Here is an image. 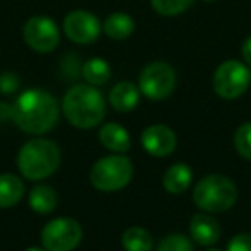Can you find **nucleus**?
<instances>
[{
	"instance_id": "21",
	"label": "nucleus",
	"mask_w": 251,
	"mask_h": 251,
	"mask_svg": "<svg viewBox=\"0 0 251 251\" xmlns=\"http://www.w3.org/2000/svg\"><path fill=\"white\" fill-rule=\"evenodd\" d=\"M151 7L157 14L160 16H167V18H172V16H179L182 12H186L189 7H191L193 0H150Z\"/></svg>"
},
{
	"instance_id": "18",
	"label": "nucleus",
	"mask_w": 251,
	"mask_h": 251,
	"mask_svg": "<svg viewBox=\"0 0 251 251\" xmlns=\"http://www.w3.org/2000/svg\"><path fill=\"white\" fill-rule=\"evenodd\" d=\"M101 29L105 31V35L112 40H126L129 38L134 31V21L129 14H126V12H114L110 14L107 19H105L103 26Z\"/></svg>"
},
{
	"instance_id": "7",
	"label": "nucleus",
	"mask_w": 251,
	"mask_h": 251,
	"mask_svg": "<svg viewBox=\"0 0 251 251\" xmlns=\"http://www.w3.org/2000/svg\"><path fill=\"white\" fill-rule=\"evenodd\" d=\"M176 84H177V76L174 67L162 60H155L143 67L138 88L148 100L160 101L174 91Z\"/></svg>"
},
{
	"instance_id": "27",
	"label": "nucleus",
	"mask_w": 251,
	"mask_h": 251,
	"mask_svg": "<svg viewBox=\"0 0 251 251\" xmlns=\"http://www.w3.org/2000/svg\"><path fill=\"white\" fill-rule=\"evenodd\" d=\"M25 251H47L45 248H40V246H31V248H28V250H25Z\"/></svg>"
},
{
	"instance_id": "23",
	"label": "nucleus",
	"mask_w": 251,
	"mask_h": 251,
	"mask_svg": "<svg viewBox=\"0 0 251 251\" xmlns=\"http://www.w3.org/2000/svg\"><path fill=\"white\" fill-rule=\"evenodd\" d=\"M236 151L246 160H251V122H244L234 133Z\"/></svg>"
},
{
	"instance_id": "8",
	"label": "nucleus",
	"mask_w": 251,
	"mask_h": 251,
	"mask_svg": "<svg viewBox=\"0 0 251 251\" xmlns=\"http://www.w3.org/2000/svg\"><path fill=\"white\" fill-rule=\"evenodd\" d=\"M83 239V227L71 217H59L42 229V244L47 251H74Z\"/></svg>"
},
{
	"instance_id": "19",
	"label": "nucleus",
	"mask_w": 251,
	"mask_h": 251,
	"mask_svg": "<svg viewBox=\"0 0 251 251\" xmlns=\"http://www.w3.org/2000/svg\"><path fill=\"white\" fill-rule=\"evenodd\" d=\"M122 248L126 251H151L153 250V237L147 229L133 226L126 229L122 234Z\"/></svg>"
},
{
	"instance_id": "17",
	"label": "nucleus",
	"mask_w": 251,
	"mask_h": 251,
	"mask_svg": "<svg viewBox=\"0 0 251 251\" xmlns=\"http://www.w3.org/2000/svg\"><path fill=\"white\" fill-rule=\"evenodd\" d=\"M29 206L33 212L40 213V215H49L55 210L57 203H59V196L53 188L47 184H36L29 191Z\"/></svg>"
},
{
	"instance_id": "10",
	"label": "nucleus",
	"mask_w": 251,
	"mask_h": 251,
	"mask_svg": "<svg viewBox=\"0 0 251 251\" xmlns=\"http://www.w3.org/2000/svg\"><path fill=\"white\" fill-rule=\"evenodd\" d=\"M64 33L77 45H90L101 33L100 19L90 11H73L64 19Z\"/></svg>"
},
{
	"instance_id": "12",
	"label": "nucleus",
	"mask_w": 251,
	"mask_h": 251,
	"mask_svg": "<svg viewBox=\"0 0 251 251\" xmlns=\"http://www.w3.org/2000/svg\"><path fill=\"white\" fill-rule=\"evenodd\" d=\"M220 234L222 229L212 217V213H195L189 220V237L200 246H213L220 239Z\"/></svg>"
},
{
	"instance_id": "28",
	"label": "nucleus",
	"mask_w": 251,
	"mask_h": 251,
	"mask_svg": "<svg viewBox=\"0 0 251 251\" xmlns=\"http://www.w3.org/2000/svg\"><path fill=\"white\" fill-rule=\"evenodd\" d=\"M206 251H220V250H217V248H208Z\"/></svg>"
},
{
	"instance_id": "6",
	"label": "nucleus",
	"mask_w": 251,
	"mask_h": 251,
	"mask_svg": "<svg viewBox=\"0 0 251 251\" xmlns=\"http://www.w3.org/2000/svg\"><path fill=\"white\" fill-rule=\"evenodd\" d=\"M251 84V73L239 60H226L213 73V90L224 100H236Z\"/></svg>"
},
{
	"instance_id": "11",
	"label": "nucleus",
	"mask_w": 251,
	"mask_h": 251,
	"mask_svg": "<svg viewBox=\"0 0 251 251\" xmlns=\"http://www.w3.org/2000/svg\"><path fill=\"white\" fill-rule=\"evenodd\" d=\"M141 145L151 157L164 158L177 147V136L165 124H151L141 133Z\"/></svg>"
},
{
	"instance_id": "26",
	"label": "nucleus",
	"mask_w": 251,
	"mask_h": 251,
	"mask_svg": "<svg viewBox=\"0 0 251 251\" xmlns=\"http://www.w3.org/2000/svg\"><path fill=\"white\" fill-rule=\"evenodd\" d=\"M241 53H243L244 64L251 67V36H248V38L244 40L243 47H241Z\"/></svg>"
},
{
	"instance_id": "2",
	"label": "nucleus",
	"mask_w": 251,
	"mask_h": 251,
	"mask_svg": "<svg viewBox=\"0 0 251 251\" xmlns=\"http://www.w3.org/2000/svg\"><path fill=\"white\" fill-rule=\"evenodd\" d=\"M62 114L77 129H93L105 117V100L97 86L76 84L62 100Z\"/></svg>"
},
{
	"instance_id": "1",
	"label": "nucleus",
	"mask_w": 251,
	"mask_h": 251,
	"mask_svg": "<svg viewBox=\"0 0 251 251\" xmlns=\"http://www.w3.org/2000/svg\"><path fill=\"white\" fill-rule=\"evenodd\" d=\"M12 121L23 133L45 134L55 127L59 121V101L45 90H26L12 105Z\"/></svg>"
},
{
	"instance_id": "16",
	"label": "nucleus",
	"mask_w": 251,
	"mask_h": 251,
	"mask_svg": "<svg viewBox=\"0 0 251 251\" xmlns=\"http://www.w3.org/2000/svg\"><path fill=\"white\" fill-rule=\"evenodd\" d=\"M26 193L25 182L16 174H0V208L18 205Z\"/></svg>"
},
{
	"instance_id": "22",
	"label": "nucleus",
	"mask_w": 251,
	"mask_h": 251,
	"mask_svg": "<svg viewBox=\"0 0 251 251\" xmlns=\"http://www.w3.org/2000/svg\"><path fill=\"white\" fill-rule=\"evenodd\" d=\"M155 251H195L193 239L184 234H169L158 243Z\"/></svg>"
},
{
	"instance_id": "13",
	"label": "nucleus",
	"mask_w": 251,
	"mask_h": 251,
	"mask_svg": "<svg viewBox=\"0 0 251 251\" xmlns=\"http://www.w3.org/2000/svg\"><path fill=\"white\" fill-rule=\"evenodd\" d=\"M98 141L101 147L110 150L112 153H126L131 148V136L124 126L119 122H108L101 126L98 131Z\"/></svg>"
},
{
	"instance_id": "24",
	"label": "nucleus",
	"mask_w": 251,
	"mask_h": 251,
	"mask_svg": "<svg viewBox=\"0 0 251 251\" xmlns=\"http://www.w3.org/2000/svg\"><path fill=\"white\" fill-rule=\"evenodd\" d=\"M227 251H251V234H237L227 243Z\"/></svg>"
},
{
	"instance_id": "20",
	"label": "nucleus",
	"mask_w": 251,
	"mask_h": 251,
	"mask_svg": "<svg viewBox=\"0 0 251 251\" xmlns=\"http://www.w3.org/2000/svg\"><path fill=\"white\" fill-rule=\"evenodd\" d=\"M110 76H112V69L105 59L93 57V59L84 62L83 77L86 79L88 84H91V86H103V84L108 83Z\"/></svg>"
},
{
	"instance_id": "9",
	"label": "nucleus",
	"mask_w": 251,
	"mask_h": 251,
	"mask_svg": "<svg viewBox=\"0 0 251 251\" xmlns=\"http://www.w3.org/2000/svg\"><path fill=\"white\" fill-rule=\"evenodd\" d=\"M23 38L26 45L38 53H50L57 49L60 42V33L57 25L47 16H33L23 28Z\"/></svg>"
},
{
	"instance_id": "25",
	"label": "nucleus",
	"mask_w": 251,
	"mask_h": 251,
	"mask_svg": "<svg viewBox=\"0 0 251 251\" xmlns=\"http://www.w3.org/2000/svg\"><path fill=\"white\" fill-rule=\"evenodd\" d=\"M19 86V79L16 74L12 73H4L0 74V93H14Z\"/></svg>"
},
{
	"instance_id": "29",
	"label": "nucleus",
	"mask_w": 251,
	"mask_h": 251,
	"mask_svg": "<svg viewBox=\"0 0 251 251\" xmlns=\"http://www.w3.org/2000/svg\"><path fill=\"white\" fill-rule=\"evenodd\" d=\"M203 2H215V0H203Z\"/></svg>"
},
{
	"instance_id": "3",
	"label": "nucleus",
	"mask_w": 251,
	"mask_h": 251,
	"mask_svg": "<svg viewBox=\"0 0 251 251\" xmlns=\"http://www.w3.org/2000/svg\"><path fill=\"white\" fill-rule=\"evenodd\" d=\"M60 165V148L43 138L29 140L18 153V169L29 181H42L53 174Z\"/></svg>"
},
{
	"instance_id": "4",
	"label": "nucleus",
	"mask_w": 251,
	"mask_h": 251,
	"mask_svg": "<svg viewBox=\"0 0 251 251\" xmlns=\"http://www.w3.org/2000/svg\"><path fill=\"white\" fill-rule=\"evenodd\" d=\"M237 201V188L232 179L220 174H210L200 179L193 191V203L201 212L224 213Z\"/></svg>"
},
{
	"instance_id": "5",
	"label": "nucleus",
	"mask_w": 251,
	"mask_h": 251,
	"mask_svg": "<svg viewBox=\"0 0 251 251\" xmlns=\"http://www.w3.org/2000/svg\"><path fill=\"white\" fill-rule=\"evenodd\" d=\"M133 171V162L124 153L107 155L93 164L90 171V181L98 191H121L131 182Z\"/></svg>"
},
{
	"instance_id": "15",
	"label": "nucleus",
	"mask_w": 251,
	"mask_h": 251,
	"mask_svg": "<svg viewBox=\"0 0 251 251\" xmlns=\"http://www.w3.org/2000/svg\"><path fill=\"white\" fill-rule=\"evenodd\" d=\"M193 182V171L188 164H174L165 171L164 177H162V184L164 189L171 195H181L191 186Z\"/></svg>"
},
{
	"instance_id": "14",
	"label": "nucleus",
	"mask_w": 251,
	"mask_h": 251,
	"mask_svg": "<svg viewBox=\"0 0 251 251\" xmlns=\"http://www.w3.org/2000/svg\"><path fill=\"white\" fill-rule=\"evenodd\" d=\"M140 88L129 81H121L110 90L108 101L117 112H131L140 103Z\"/></svg>"
}]
</instances>
